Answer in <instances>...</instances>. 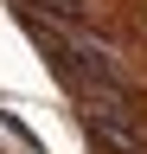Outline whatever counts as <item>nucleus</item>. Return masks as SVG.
<instances>
[{
	"label": "nucleus",
	"mask_w": 147,
	"mask_h": 154,
	"mask_svg": "<svg viewBox=\"0 0 147 154\" xmlns=\"http://www.w3.org/2000/svg\"><path fill=\"white\" fill-rule=\"evenodd\" d=\"M0 128H7V135H13V141H19V148H26V154H51V148L39 141V128H32V122H26V116H19V109H0Z\"/></svg>",
	"instance_id": "nucleus-1"
}]
</instances>
